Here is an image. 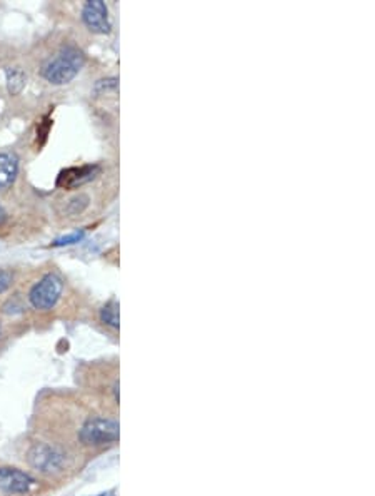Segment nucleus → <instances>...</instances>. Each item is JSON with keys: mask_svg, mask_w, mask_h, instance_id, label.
Returning a JSON list of instances; mask_svg holds the SVG:
<instances>
[{"mask_svg": "<svg viewBox=\"0 0 375 496\" xmlns=\"http://www.w3.org/2000/svg\"><path fill=\"white\" fill-rule=\"evenodd\" d=\"M13 283V274L7 269H0V294L6 293Z\"/></svg>", "mask_w": 375, "mask_h": 496, "instance_id": "13", "label": "nucleus"}, {"mask_svg": "<svg viewBox=\"0 0 375 496\" xmlns=\"http://www.w3.org/2000/svg\"><path fill=\"white\" fill-rule=\"evenodd\" d=\"M19 174V158L12 153H0V191L12 187Z\"/></svg>", "mask_w": 375, "mask_h": 496, "instance_id": "8", "label": "nucleus"}, {"mask_svg": "<svg viewBox=\"0 0 375 496\" xmlns=\"http://www.w3.org/2000/svg\"><path fill=\"white\" fill-rule=\"evenodd\" d=\"M84 236H85V231H75V232H72V234H67V236H63V237L56 239V241L52 242V246L54 247H62V246L75 244V242H80L82 239H84Z\"/></svg>", "mask_w": 375, "mask_h": 496, "instance_id": "12", "label": "nucleus"}, {"mask_svg": "<svg viewBox=\"0 0 375 496\" xmlns=\"http://www.w3.org/2000/svg\"><path fill=\"white\" fill-rule=\"evenodd\" d=\"M100 172L99 165H80V167H68L57 177V186L62 189H75L90 182Z\"/></svg>", "mask_w": 375, "mask_h": 496, "instance_id": "7", "label": "nucleus"}, {"mask_svg": "<svg viewBox=\"0 0 375 496\" xmlns=\"http://www.w3.org/2000/svg\"><path fill=\"white\" fill-rule=\"evenodd\" d=\"M118 87V79L117 77H107V79H100L95 82L94 85V94H105V92H112L117 90Z\"/></svg>", "mask_w": 375, "mask_h": 496, "instance_id": "11", "label": "nucleus"}, {"mask_svg": "<svg viewBox=\"0 0 375 496\" xmlns=\"http://www.w3.org/2000/svg\"><path fill=\"white\" fill-rule=\"evenodd\" d=\"M82 20L94 34H109L112 29L107 6L102 0H89L82 11Z\"/></svg>", "mask_w": 375, "mask_h": 496, "instance_id": "5", "label": "nucleus"}, {"mask_svg": "<svg viewBox=\"0 0 375 496\" xmlns=\"http://www.w3.org/2000/svg\"><path fill=\"white\" fill-rule=\"evenodd\" d=\"M100 319L111 328H118V302L116 300L109 301L102 309H100Z\"/></svg>", "mask_w": 375, "mask_h": 496, "instance_id": "10", "label": "nucleus"}, {"mask_svg": "<svg viewBox=\"0 0 375 496\" xmlns=\"http://www.w3.org/2000/svg\"><path fill=\"white\" fill-rule=\"evenodd\" d=\"M82 201V208H87V204H89V197H87V196H79V197H75V202H80ZM72 202V201H70ZM70 206H74V209H70V213L72 214H77V213H80V208H79V206H77V204H74V202H72V204Z\"/></svg>", "mask_w": 375, "mask_h": 496, "instance_id": "14", "label": "nucleus"}, {"mask_svg": "<svg viewBox=\"0 0 375 496\" xmlns=\"http://www.w3.org/2000/svg\"><path fill=\"white\" fill-rule=\"evenodd\" d=\"M79 438L87 447H105L118 439V423L111 418H90L79 431Z\"/></svg>", "mask_w": 375, "mask_h": 496, "instance_id": "2", "label": "nucleus"}, {"mask_svg": "<svg viewBox=\"0 0 375 496\" xmlns=\"http://www.w3.org/2000/svg\"><path fill=\"white\" fill-rule=\"evenodd\" d=\"M62 289H63V284L59 276L56 274L44 276V278L30 289L29 293L30 305L34 306L35 309H40V311L52 309V307L57 305L59 297H61Z\"/></svg>", "mask_w": 375, "mask_h": 496, "instance_id": "4", "label": "nucleus"}, {"mask_svg": "<svg viewBox=\"0 0 375 496\" xmlns=\"http://www.w3.org/2000/svg\"><path fill=\"white\" fill-rule=\"evenodd\" d=\"M6 220H7V213H6V211H4L2 206H0V226H2V224L6 223Z\"/></svg>", "mask_w": 375, "mask_h": 496, "instance_id": "15", "label": "nucleus"}, {"mask_svg": "<svg viewBox=\"0 0 375 496\" xmlns=\"http://www.w3.org/2000/svg\"><path fill=\"white\" fill-rule=\"evenodd\" d=\"M85 64V55L79 47L67 45L59 50L42 69L44 79L54 85H63L70 82Z\"/></svg>", "mask_w": 375, "mask_h": 496, "instance_id": "1", "label": "nucleus"}, {"mask_svg": "<svg viewBox=\"0 0 375 496\" xmlns=\"http://www.w3.org/2000/svg\"><path fill=\"white\" fill-rule=\"evenodd\" d=\"M7 76V89L12 95L20 94L22 89L25 87V73L20 71V69H7L6 71Z\"/></svg>", "mask_w": 375, "mask_h": 496, "instance_id": "9", "label": "nucleus"}, {"mask_svg": "<svg viewBox=\"0 0 375 496\" xmlns=\"http://www.w3.org/2000/svg\"><path fill=\"white\" fill-rule=\"evenodd\" d=\"M35 486V480L29 473L17 470V468H0V491L11 495H25Z\"/></svg>", "mask_w": 375, "mask_h": 496, "instance_id": "6", "label": "nucleus"}, {"mask_svg": "<svg viewBox=\"0 0 375 496\" xmlns=\"http://www.w3.org/2000/svg\"><path fill=\"white\" fill-rule=\"evenodd\" d=\"M27 459H29V465L37 471L52 475V473L63 470L67 463V454L47 443H37L29 449Z\"/></svg>", "mask_w": 375, "mask_h": 496, "instance_id": "3", "label": "nucleus"}, {"mask_svg": "<svg viewBox=\"0 0 375 496\" xmlns=\"http://www.w3.org/2000/svg\"><path fill=\"white\" fill-rule=\"evenodd\" d=\"M100 496H112V495H100Z\"/></svg>", "mask_w": 375, "mask_h": 496, "instance_id": "16", "label": "nucleus"}]
</instances>
